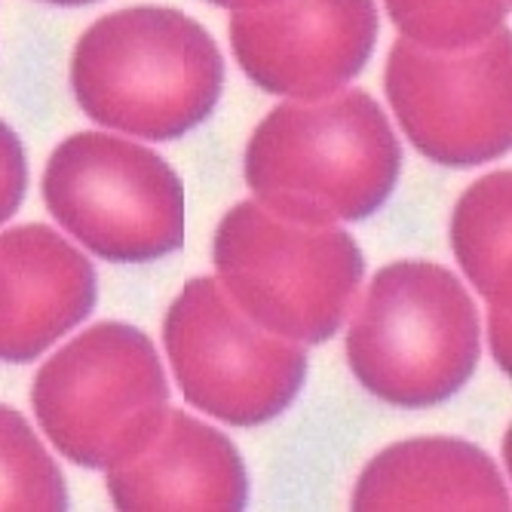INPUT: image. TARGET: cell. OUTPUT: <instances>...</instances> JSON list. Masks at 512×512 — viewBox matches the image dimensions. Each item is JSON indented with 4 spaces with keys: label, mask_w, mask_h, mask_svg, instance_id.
Masks as SVG:
<instances>
[{
    "label": "cell",
    "mask_w": 512,
    "mask_h": 512,
    "mask_svg": "<svg viewBox=\"0 0 512 512\" xmlns=\"http://www.w3.org/2000/svg\"><path fill=\"white\" fill-rule=\"evenodd\" d=\"M384 89L408 142L439 166L494 163L512 145L506 28L457 53L399 37L387 56Z\"/></svg>",
    "instance_id": "cell-8"
},
{
    "label": "cell",
    "mask_w": 512,
    "mask_h": 512,
    "mask_svg": "<svg viewBox=\"0 0 512 512\" xmlns=\"http://www.w3.org/2000/svg\"><path fill=\"white\" fill-rule=\"evenodd\" d=\"M28 191V160L22 138L10 123L0 120V227L22 206Z\"/></svg>",
    "instance_id": "cell-16"
},
{
    "label": "cell",
    "mask_w": 512,
    "mask_h": 512,
    "mask_svg": "<svg viewBox=\"0 0 512 512\" xmlns=\"http://www.w3.org/2000/svg\"><path fill=\"white\" fill-rule=\"evenodd\" d=\"M482 319L460 279L436 261H393L368 283L347 332L362 390L393 408H433L470 384Z\"/></svg>",
    "instance_id": "cell-3"
},
{
    "label": "cell",
    "mask_w": 512,
    "mask_h": 512,
    "mask_svg": "<svg viewBox=\"0 0 512 512\" xmlns=\"http://www.w3.org/2000/svg\"><path fill=\"white\" fill-rule=\"evenodd\" d=\"M243 74L270 96L325 99L362 74L378 40L375 0H276L227 25Z\"/></svg>",
    "instance_id": "cell-9"
},
{
    "label": "cell",
    "mask_w": 512,
    "mask_h": 512,
    "mask_svg": "<svg viewBox=\"0 0 512 512\" xmlns=\"http://www.w3.org/2000/svg\"><path fill=\"white\" fill-rule=\"evenodd\" d=\"M71 89L99 126L175 142L212 117L224 89V59L212 34L188 13L126 7L80 34Z\"/></svg>",
    "instance_id": "cell-2"
},
{
    "label": "cell",
    "mask_w": 512,
    "mask_h": 512,
    "mask_svg": "<svg viewBox=\"0 0 512 512\" xmlns=\"http://www.w3.org/2000/svg\"><path fill=\"white\" fill-rule=\"evenodd\" d=\"M117 509H243L249 500L246 463L221 430L169 408L157 439L108 470Z\"/></svg>",
    "instance_id": "cell-11"
},
{
    "label": "cell",
    "mask_w": 512,
    "mask_h": 512,
    "mask_svg": "<svg viewBox=\"0 0 512 512\" xmlns=\"http://www.w3.org/2000/svg\"><path fill=\"white\" fill-rule=\"evenodd\" d=\"M509 172L473 181L451 215V249L488 307H509Z\"/></svg>",
    "instance_id": "cell-13"
},
{
    "label": "cell",
    "mask_w": 512,
    "mask_h": 512,
    "mask_svg": "<svg viewBox=\"0 0 512 512\" xmlns=\"http://www.w3.org/2000/svg\"><path fill=\"white\" fill-rule=\"evenodd\" d=\"M390 22L417 46L457 53L494 37L509 13V0H384Z\"/></svg>",
    "instance_id": "cell-15"
},
{
    "label": "cell",
    "mask_w": 512,
    "mask_h": 512,
    "mask_svg": "<svg viewBox=\"0 0 512 512\" xmlns=\"http://www.w3.org/2000/svg\"><path fill=\"white\" fill-rule=\"evenodd\" d=\"M0 509H68V488L56 457L25 417L0 402Z\"/></svg>",
    "instance_id": "cell-14"
},
{
    "label": "cell",
    "mask_w": 512,
    "mask_h": 512,
    "mask_svg": "<svg viewBox=\"0 0 512 512\" xmlns=\"http://www.w3.org/2000/svg\"><path fill=\"white\" fill-rule=\"evenodd\" d=\"M46 4H59V7H83V4H92V0H46Z\"/></svg>",
    "instance_id": "cell-19"
},
{
    "label": "cell",
    "mask_w": 512,
    "mask_h": 512,
    "mask_svg": "<svg viewBox=\"0 0 512 512\" xmlns=\"http://www.w3.org/2000/svg\"><path fill=\"white\" fill-rule=\"evenodd\" d=\"M209 4H215V7H224V10H230V13H237V10L270 7V4H276V0H209Z\"/></svg>",
    "instance_id": "cell-18"
},
{
    "label": "cell",
    "mask_w": 512,
    "mask_h": 512,
    "mask_svg": "<svg viewBox=\"0 0 512 512\" xmlns=\"http://www.w3.org/2000/svg\"><path fill=\"white\" fill-rule=\"evenodd\" d=\"M402 145L365 89L286 99L252 132L246 184L267 212L298 224L365 221L390 200Z\"/></svg>",
    "instance_id": "cell-1"
},
{
    "label": "cell",
    "mask_w": 512,
    "mask_h": 512,
    "mask_svg": "<svg viewBox=\"0 0 512 512\" xmlns=\"http://www.w3.org/2000/svg\"><path fill=\"white\" fill-rule=\"evenodd\" d=\"M92 261L46 224L0 234V362H34L92 313Z\"/></svg>",
    "instance_id": "cell-10"
},
{
    "label": "cell",
    "mask_w": 512,
    "mask_h": 512,
    "mask_svg": "<svg viewBox=\"0 0 512 512\" xmlns=\"http://www.w3.org/2000/svg\"><path fill=\"white\" fill-rule=\"evenodd\" d=\"M215 279L261 329L301 347L341 332L362 286V249L338 224H298L246 200L212 240Z\"/></svg>",
    "instance_id": "cell-4"
},
{
    "label": "cell",
    "mask_w": 512,
    "mask_h": 512,
    "mask_svg": "<svg viewBox=\"0 0 512 512\" xmlns=\"http://www.w3.org/2000/svg\"><path fill=\"white\" fill-rule=\"evenodd\" d=\"M43 203L68 237L114 264H151L184 246V188L151 148L74 132L43 169Z\"/></svg>",
    "instance_id": "cell-6"
},
{
    "label": "cell",
    "mask_w": 512,
    "mask_h": 512,
    "mask_svg": "<svg viewBox=\"0 0 512 512\" xmlns=\"http://www.w3.org/2000/svg\"><path fill=\"white\" fill-rule=\"evenodd\" d=\"M31 408L65 460L108 473L157 439L172 405L154 341L129 322H96L37 368Z\"/></svg>",
    "instance_id": "cell-5"
},
{
    "label": "cell",
    "mask_w": 512,
    "mask_h": 512,
    "mask_svg": "<svg viewBox=\"0 0 512 512\" xmlns=\"http://www.w3.org/2000/svg\"><path fill=\"white\" fill-rule=\"evenodd\" d=\"M175 384L203 414L261 427L292 408L307 378L301 344L252 322L215 276H194L163 319Z\"/></svg>",
    "instance_id": "cell-7"
},
{
    "label": "cell",
    "mask_w": 512,
    "mask_h": 512,
    "mask_svg": "<svg viewBox=\"0 0 512 512\" xmlns=\"http://www.w3.org/2000/svg\"><path fill=\"white\" fill-rule=\"evenodd\" d=\"M491 319H488V341H491V353L494 362L509 371V307H488Z\"/></svg>",
    "instance_id": "cell-17"
},
{
    "label": "cell",
    "mask_w": 512,
    "mask_h": 512,
    "mask_svg": "<svg viewBox=\"0 0 512 512\" xmlns=\"http://www.w3.org/2000/svg\"><path fill=\"white\" fill-rule=\"evenodd\" d=\"M350 506L375 509H509L497 463L473 442L424 436L384 448L353 485Z\"/></svg>",
    "instance_id": "cell-12"
}]
</instances>
